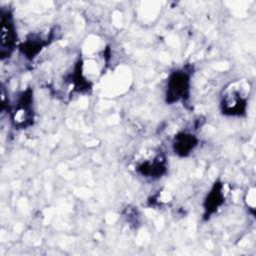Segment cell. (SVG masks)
I'll return each mask as SVG.
<instances>
[{"label":"cell","mask_w":256,"mask_h":256,"mask_svg":"<svg viewBox=\"0 0 256 256\" xmlns=\"http://www.w3.org/2000/svg\"><path fill=\"white\" fill-rule=\"evenodd\" d=\"M191 75L184 69H177L168 76L165 87V102L172 105L186 101L190 96Z\"/></svg>","instance_id":"obj_1"},{"label":"cell","mask_w":256,"mask_h":256,"mask_svg":"<svg viewBox=\"0 0 256 256\" xmlns=\"http://www.w3.org/2000/svg\"><path fill=\"white\" fill-rule=\"evenodd\" d=\"M1 40L0 55L4 60L9 58L14 52L17 45V32L12 12L9 9L1 8Z\"/></svg>","instance_id":"obj_2"},{"label":"cell","mask_w":256,"mask_h":256,"mask_svg":"<svg viewBox=\"0 0 256 256\" xmlns=\"http://www.w3.org/2000/svg\"><path fill=\"white\" fill-rule=\"evenodd\" d=\"M11 119L15 126L26 128L33 121V90L27 88L19 94V97L11 111Z\"/></svg>","instance_id":"obj_3"},{"label":"cell","mask_w":256,"mask_h":256,"mask_svg":"<svg viewBox=\"0 0 256 256\" xmlns=\"http://www.w3.org/2000/svg\"><path fill=\"white\" fill-rule=\"evenodd\" d=\"M225 195H224V186L220 181H215L212 185L210 191L207 193L204 202H203V218L208 220L218 209L224 204Z\"/></svg>","instance_id":"obj_4"},{"label":"cell","mask_w":256,"mask_h":256,"mask_svg":"<svg viewBox=\"0 0 256 256\" xmlns=\"http://www.w3.org/2000/svg\"><path fill=\"white\" fill-rule=\"evenodd\" d=\"M221 111L227 116H242L246 114L247 99L238 91L233 90L226 94L221 101Z\"/></svg>","instance_id":"obj_5"},{"label":"cell","mask_w":256,"mask_h":256,"mask_svg":"<svg viewBox=\"0 0 256 256\" xmlns=\"http://www.w3.org/2000/svg\"><path fill=\"white\" fill-rule=\"evenodd\" d=\"M199 139L190 132H178L172 140L173 152L179 157L189 156L198 146Z\"/></svg>","instance_id":"obj_6"},{"label":"cell","mask_w":256,"mask_h":256,"mask_svg":"<svg viewBox=\"0 0 256 256\" xmlns=\"http://www.w3.org/2000/svg\"><path fill=\"white\" fill-rule=\"evenodd\" d=\"M166 171V158L161 154H158L152 160L143 161L137 166V172L141 176L150 179H158L162 177Z\"/></svg>","instance_id":"obj_7"},{"label":"cell","mask_w":256,"mask_h":256,"mask_svg":"<svg viewBox=\"0 0 256 256\" xmlns=\"http://www.w3.org/2000/svg\"><path fill=\"white\" fill-rule=\"evenodd\" d=\"M47 43L37 35H31L19 46L20 52L28 59L33 60L41 52Z\"/></svg>","instance_id":"obj_8"},{"label":"cell","mask_w":256,"mask_h":256,"mask_svg":"<svg viewBox=\"0 0 256 256\" xmlns=\"http://www.w3.org/2000/svg\"><path fill=\"white\" fill-rule=\"evenodd\" d=\"M71 83L74 84L75 89L78 91H88L91 88V84L86 80L82 72V60L79 59L75 65L73 74H71Z\"/></svg>","instance_id":"obj_9"}]
</instances>
